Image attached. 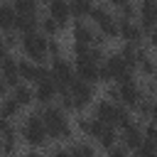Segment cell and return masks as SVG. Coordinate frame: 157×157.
Returning <instances> with one entry per match:
<instances>
[{
    "label": "cell",
    "mask_w": 157,
    "mask_h": 157,
    "mask_svg": "<svg viewBox=\"0 0 157 157\" xmlns=\"http://www.w3.org/2000/svg\"><path fill=\"white\" fill-rule=\"evenodd\" d=\"M42 2H49V0H42Z\"/></svg>",
    "instance_id": "ab89813d"
},
{
    "label": "cell",
    "mask_w": 157,
    "mask_h": 157,
    "mask_svg": "<svg viewBox=\"0 0 157 157\" xmlns=\"http://www.w3.org/2000/svg\"><path fill=\"white\" fill-rule=\"evenodd\" d=\"M52 157H71V155H69V150H61V147H59V150H54Z\"/></svg>",
    "instance_id": "836d02e7"
},
{
    "label": "cell",
    "mask_w": 157,
    "mask_h": 157,
    "mask_svg": "<svg viewBox=\"0 0 157 157\" xmlns=\"http://www.w3.org/2000/svg\"><path fill=\"white\" fill-rule=\"evenodd\" d=\"M69 155L71 157H96V147L91 142H74Z\"/></svg>",
    "instance_id": "4316f807"
},
{
    "label": "cell",
    "mask_w": 157,
    "mask_h": 157,
    "mask_svg": "<svg viewBox=\"0 0 157 157\" xmlns=\"http://www.w3.org/2000/svg\"><path fill=\"white\" fill-rule=\"evenodd\" d=\"M152 105H155V101H152V96H142V101L135 105V110H137V115L142 118V120H150L152 118Z\"/></svg>",
    "instance_id": "83f0119b"
},
{
    "label": "cell",
    "mask_w": 157,
    "mask_h": 157,
    "mask_svg": "<svg viewBox=\"0 0 157 157\" xmlns=\"http://www.w3.org/2000/svg\"><path fill=\"white\" fill-rule=\"evenodd\" d=\"M47 42H49V37H44L39 29H37V32H29V34H22V39H20L22 52H25L27 59L34 61V64H42V61L47 59Z\"/></svg>",
    "instance_id": "3957f363"
},
{
    "label": "cell",
    "mask_w": 157,
    "mask_h": 157,
    "mask_svg": "<svg viewBox=\"0 0 157 157\" xmlns=\"http://www.w3.org/2000/svg\"><path fill=\"white\" fill-rule=\"evenodd\" d=\"M25 157H44V155H39V152H37V150H32V152H27V155H25Z\"/></svg>",
    "instance_id": "d590c367"
},
{
    "label": "cell",
    "mask_w": 157,
    "mask_h": 157,
    "mask_svg": "<svg viewBox=\"0 0 157 157\" xmlns=\"http://www.w3.org/2000/svg\"><path fill=\"white\" fill-rule=\"evenodd\" d=\"M15 17H17V12L12 10V5L10 2H2L0 5V29L2 32H10L15 27Z\"/></svg>",
    "instance_id": "44dd1931"
},
{
    "label": "cell",
    "mask_w": 157,
    "mask_h": 157,
    "mask_svg": "<svg viewBox=\"0 0 157 157\" xmlns=\"http://www.w3.org/2000/svg\"><path fill=\"white\" fill-rule=\"evenodd\" d=\"M91 7H93V0H69V10H71V17H76V20L86 17V15L91 12Z\"/></svg>",
    "instance_id": "cb8c5ba5"
},
{
    "label": "cell",
    "mask_w": 157,
    "mask_h": 157,
    "mask_svg": "<svg viewBox=\"0 0 157 157\" xmlns=\"http://www.w3.org/2000/svg\"><path fill=\"white\" fill-rule=\"evenodd\" d=\"M0 78L5 86H17L20 83V74H17V59L12 54H5L0 61Z\"/></svg>",
    "instance_id": "5bb4252c"
},
{
    "label": "cell",
    "mask_w": 157,
    "mask_h": 157,
    "mask_svg": "<svg viewBox=\"0 0 157 157\" xmlns=\"http://www.w3.org/2000/svg\"><path fill=\"white\" fill-rule=\"evenodd\" d=\"M32 93H34V101H39L42 105H52V101L59 96V86L52 78H42V81H37V88Z\"/></svg>",
    "instance_id": "4fadbf2b"
},
{
    "label": "cell",
    "mask_w": 157,
    "mask_h": 157,
    "mask_svg": "<svg viewBox=\"0 0 157 157\" xmlns=\"http://www.w3.org/2000/svg\"><path fill=\"white\" fill-rule=\"evenodd\" d=\"M7 128H10V123H7V120H5L2 115H0V137H2V132H5Z\"/></svg>",
    "instance_id": "e575fe53"
},
{
    "label": "cell",
    "mask_w": 157,
    "mask_h": 157,
    "mask_svg": "<svg viewBox=\"0 0 157 157\" xmlns=\"http://www.w3.org/2000/svg\"><path fill=\"white\" fill-rule=\"evenodd\" d=\"M108 157H128V150L115 145V147H110V150H108Z\"/></svg>",
    "instance_id": "d6a6232c"
},
{
    "label": "cell",
    "mask_w": 157,
    "mask_h": 157,
    "mask_svg": "<svg viewBox=\"0 0 157 157\" xmlns=\"http://www.w3.org/2000/svg\"><path fill=\"white\" fill-rule=\"evenodd\" d=\"M113 101H108V98H101L96 105H93V115L91 118H96V120H101L103 125H108V120H110V113H113Z\"/></svg>",
    "instance_id": "ac0fdd59"
},
{
    "label": "cell",
    "mask_w": 157,
    "mask_h": 157,
    "mask_svg": "<svg viewBox=\"0 0 157 157\" xmlns=\"http://www.w3.org/2000/svg\"><path fill=\"white\" fill-rule=\"evenodd\" d=\"M137 25H140V29L145 32V37L147 34H152V29H155V20H157V5H155V0H145V2H140V10H137Z\"/></svg>",
    "instance_id": "9c48e42d"
},
{
    "label": "cell",
    "mask_w": 157,
    "mask_h": 157,
    "mask_svg": "<svg viewBox=\"0 0 157 157\" xmlns=\"http://www.w3.org/2000/svg\"><path fill=\"white\" fill-rule=\"evenodd\" d=\"M59 108H61L64 113H66V110H76V108H74V101H71V96H69L66 88L59 91Z\"/></svg>",
    "instance_id": "1f68e13d"
},
{
    "label": "cell",
    "mask_w": 157,
    "mask_h": 157,
    "mask_svg": "<svg viewBox=\"0 0 157 157\" xmlns=\"http://www.w3.org/2000/svg\"><path fill=\"white\" fill-rule=\"evenodd\" d=\"M17 74H20V78H25V81H34V76H37V64L29 61V59H17Z\"/></svg>",
    "instance_id": "d4e9b609"
},
{
    "label": "cell",
    "mask_w": 157,
    "mask_h": 157,
    "mask_svg": "<svg viewBox=\"0 0 157 157\" xmlns=\"http://www.w3.org/2000/svg\"><path fill=\"white\" fill-rule=\"evenodd\" d=\"M12 98H15L20 105H29V103L34 101V93H32V88H29L27 83H17V86H12Z\"/></svg>",
    "instance_id": "7402d4cb"
},
{
    "label": "cell",
    "mask_w": 157,
    "mask_h": 157,
    "mask_svg": "<svg viewBox=\"0 0 157 157\" xmlns=\"http://www.w3.org/2000/svg\"><path fill=\"white\" fill-rule=\"evenodd\" d=\"M93 37H96V32H93L86 22H81V20L74 22V44H86V47H91V44H93Z\"/></svg>",
    "instance_id": "2e32d148"
},
{
    "label": "cell",
    "mask_w": 157,
    "mask_h": 157,
    "mask_svg": "<svg viewBox=\"0 0 157 157\" xmlns=\"http://www.w3.org/2000/svg\"><path fill=\"white\" fill-rule=\"evenodd\" d=\"M123 130V135H120V140H123V147L125 150H137L140 145H142V125L140 123H135V120H130L125 128H120Z\"/></svg>",
    "instance_id": "7c38bea8"
},
{
    "label": "cell",
    "mask_w": 157,
    "mask_h": 157,
    "mask_svg": "<svg viewBox=\"0 0 157 157\" xmlns=\"http://www.w3.org/2000/svg\"><path fill=\"white\" fill-rule=\"evenodd\" d=\"M5 88H7V86H5V83H2V78H0V98L5 96Z\"/></svg>",
    "instance_id": "8d00e7d4"
},
{
    "label": "cell",
    "mask_w": 157,
    "mask_h": 157,
    "mask_svg": "<svg viewBox=\"0 0 157 157\" xmlns=\"http://www.w3.org/2000/svg\"><path fill=\"white\" fill-rule=\"evenodd\" d=\"M49 78L59 86V91H61V88H69V83L76 78V74H74V64H71L69 59H64V56L52 59V66H49Z\"/></svg>",
    "instance_id": "8992f818"
},
{
    "label": "cell",
    "mask_w": 157,
    "mask_h": 157,
    "mask_svg": "<svg viewBox=\"0 0 157 157\" xmlns=\"http://www.w3.org/2000/svg\"><path fill=\"white\" fill-rule=\"evenodd\" d=\"M88 17L98 25V34H101L105 42L118 37V17H115V15H110L103 5H98V7L93 5V7H91V12H88Z\"/></svg>",
    "instance_id": "277c9868"
},
{
    "label": "cell",
    "mask_w": 157,
    "mask_h": 157,
    "mask_svg": "<svg viewBox=\"0 0 157 157\" xmlns=\"http://www.w3.org/2000/svg\"><path fill=\"white\" fill-rule=\"evenodd\" d=\"M39 32L52 39V37H56V34L61 32V25H59L56 20H52L49 15H44V17H39Z\"/></svg>",
    "instance_id": "603a6c76"
},
{
    "label": "cell",
    "mask_w": 157,
    "mask_h": 157,
    "mask_svg": "<svg viewBox=\"0 0 157 157\" xmlns=\"http://www.w3.org/2000/svg\"><path fill=\"white\" fill-rule=\"evenodd\" d=\"M22 140H25L27 145H32V147H42V145L49 140L39 113H29V115L25 118V125H22Z\"/></svg>",
    "instance_id": "5b68a950"
},
{
    "label": "cell",
    "mask_w": 157,
    "mask_h": 157,
    "mask_svg": "<svg viewBox=\"0 0 157 157\" xmlns=\"http://www.w3.org/2000/svg\"><path fill=\"white\" fill-rule=\"evenodd\" d=\"M20 34H29V32H37L39 29V17L37 15H17L15 17V27Z\"/></svg>",
    "instance_id": "e0dca14e"
},
{
    "label": "cell",
    "mask_w": 157,
    "mask_h": 157,
    "mask_svg": "<svg viewBox=\"0 0 157 157\" xmlns=\"http://www.w3.org/2000/svg\"><path fill=\"white\" fill-rule=\"evenodd\" d=\"M115 88H118V103L125 105V108H135L142 101V96H145L140 81H135V78L120 81V83H115Z\"/></svg>",
    "instance_id": "52a82bcc"
},
{
    "label": "cell",
    "mask_w": 157,
    "mask_h": 157,
    "mask_svg": "<svg viewBox=\"0 0 157 157\" xmlns=\"http://www.w3.org/2000/svg\"><path fill=\"white\" fill-rule=\"evenodd\" d=\"M39 115H42L47 137H54V140H71V128H69L66 113H64L59 105H44V110H39Z\"/></svg>",
    "instance_id": "6da1fadb"
},
{
    "label": "cell",
    "mask_w": 157,
    "mask_h": 157,
    "mask_svg": "<svg viewBox=\"0 0 157 157\" xmlns=\"http://www.w3.org/2000/svg\"><path fill=\"white\" fill-rule=\"evenodd\" d=\"M132 157H155V142L152 140H142V145L132 152Z\"/></svg>",
    "instance_id": "4dcf8cb0"
},
{
    "label": "cell",
    "mask_w": 157,
    "mask_h": 157,
    "mask_svg": "<svg viewBox=\"0 0 157 157\" xmlns=\"http://www.w3.org/2000/svg\"><path fill=\"white\" fill-rule=\"evenodd\" d=\"M135 71L125 64V59L115 52V54H110L101 66H98V76H101V81H115V83H120V81H128V78H135L132 76Z\"/></svg>",
    "instance_id": "7a4b0ae2"
},
{
    "label": "cell",
    "mask_w": 157,
    "mask_h": 157,
    "mask_svg": "<svg viewBox=\"0 0 157 157\" xmlns=\"http://www.w3.org/2000/svg\"><path fill=\"white\" fill-rule=\"evenodd\" d=\"M10 5L17 15H37V0H12Z\"/></svg>",
    "instance_id": "484cf974"
},
{
    "label": "cell",
    "mask_w": 157,
    "mask_h": 157,
    "mask_svg": "<svg viewBox=\"0 0 157 157\" xmlns=\"http://www.w3.org/2000/svg\"><path fill=\"white\" fill-rule=\"evenodd\" d=\"M0 157H2V147H0Z\"/></svg>",
    "instance_id": "f35d334b"
},
{
    "label": "cell",
    "mask_w": 157,
    "mask_h": 157,
    "mask_svg": "<svg viewBox=\"0 0 157 157\" xmlns=\"http://www.w3.org/2000/svg\"><path fill=\"white\" fill-rule=\"evenodd\" d=\"M66 91H69V96H71L76 110H78V108H86V105L93 103V98H96V88H93V83H86V81H81V78H74V81L69 83Z\"/></svg>",
    "instance_id": "ba28073f"
},
{
    "label": "cell",
    "mask_w": 157,
    "mask_h": 157,
    "mask_svg": "<svg viewBox=\"0 0 157 157\" xmlns=\"http://www.w3.org/2000/svg\"><path fill=\"white\" fill-rule=\"evenodd\" d=\"M123 2H125V0H110V5H115V7H118V5H123Z\"/></svg>",
    "instance_id": "74e56055"
},
{
    "label": "cell",
    "mask_w": 157,
    "mask_h": 157,
    "mask_svg": "<svg viewBox=\"0 0 157 157\" xmlns=\"http://www.w3.org/2000/svg\"><path fill=\"white\" fill-rule=\"evenodd\" d=\"M118 37L125 39V44H142L145 32L135 20H118Z\"/></svg>",
    "instance_id": "8fae6325"
},
{
    "label": "cell",
    "mask_w": 157,
    "mask_h": 157,
    "mask_svg": "<svg viewBox=\"0 0 157 157\" xmlns=\"http://www.w3.org/2000/svg\"><path fill=\"white\" fill-rule=\"evenodd\" d=\"M20 103L12 98V96H2L0 98V115L5 118V120H10V118H17L20 115Z\"/></svg>",
    "instance_id": "d6986e66"
},
{
    "label": "cell",
    "mask_w": 157,
    "mask_h": 157,
    "mask_svg": "<svg viewBox=\"0 0 157 157\" xmlns=\"http://www.w3.org/2000/svg\"><path fill=\"white\" fill-rule=\"evenodd\" d=\"M118 20H135V15H137V5L135 2H130V0H125L123 5H118Z\"/></svg>",
    "instance_id": "f546056e"
},
{
    "label": "cell",
    "mask_w": 157,
    "mask_h": 157,
    "mask_svg": "<svg viewBox=\"0 0 157 157\" xmlns=\"http://www.w3.org/2000/svg\"><path fill=\"white\" fill-rule=\"evenodd\" d=\"M98 66H101V64H96V61H91V59H86V56H78V59L74 61V74H76V78H81V81H86V83H98V81H101Z\"/></svg>",
    "instance_id": "30bf717a"
},
{
    "label": "cell",
    "mask_w": 157,
    "mask_h": 157,
    "mask_svg": "<svg viewBox=\"0 0 157 157\" xmlns=\"http://www.w3.org/2000/svg\"><path fill=\"white\" fill-rule=\"evenodd\" d=\"M140 2H145V0H140Z\"/></svg>",
    "instance_id": "60d3db41"
},
{
    "label": "cell",
    "mask_w": 157,
    "mask_h": 157,
    "mask_svg": "<svg viewBox=\"0 0 157 157\" xmlns=\"http://www.w3.org/2000/svg\"><path fill=\"white\" fill-rule=\"evenodd\" d=\"M96 142H98V147H103V150H110V147H115V145H118V132H115V128L105 125V128L98 132Z\"/></svg>",
    "instance_id": "ffe728a7"
},
{
    "label": "cell",
    "mask_w": 157,
    "mask_h": 157,
    "mask_svg": "<svg viewBox=\"0 0 157 157\" xmlns=\"http://www.w3.org/2000/svg\"><path fill=\"white\" fill-rule=\"evenodd\" d=\"M145 78H152V74H155V59L150 56V54H145L140 61H137V66H135Z\"/></svg>",
    "instance_id": "f1b7e54d"
},
{
    "label": "cell",
    "mask_w": 157,
    "mask_h": 157,
    "mask_svg": "<svg viewBox=\"0 0 157 157\" xmlns=\"http://www.w3.org/2000/svg\"><path fill=\"white\" fill-rule=\"evenodd\" d=\"M47 10H49V17H52V20H56L61 27L71 20L69 0H49V2H47Z\"/></svg>",
    "instance_id": "9a60e30c"
}]
</instances>
